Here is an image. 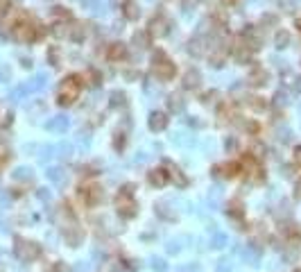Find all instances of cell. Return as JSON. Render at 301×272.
Listing matches in <instances>:
<instances>
[{
  "instance_id": "25",
  "label": "cell",
  "mask_w": 301,
  "mask_h": 272,
  "mask_svg": "<svg viewBox=\"0 0 301 272\" xmlns=\"http://www.w3.org/2000/svg\"><path fill=\"white\" fill-rule=\"evenodd\" d=\"M39 198H41V200H50V193H45V188H41V191H39Z\"/></svg>"
},
{
  "instance_id": "24",
  "label": "cell",
  "mask_w": 301,
  "mask_h": 272,
  "mask_svg": "<svg viewBox=\"0 0 301 272\" xmlns=\"http://www.w3.org/2000/svg\"><path fill=\"white\" fill-rule=\"evenodd\" d=\"M134 9H136L134 5H129V7H127V16H129V18H136V16H139V11H134Z\"/></svg>"
},
{
  "instance_id": "5",
  "label": "cell",
  "mask_w": 301,
  "mask_h": 272,
  "mask_svg": "<svg viewBox=\"0 0 301 272\" xmlns=\"http://www.w3.org/2000/svg\"><path fill=\"white\" fill-rule=\"evenodd\" d=\"M118 211H123V216H134V202H132V195L123 193L118 198Z\"/></svg>"
},
{
  "instance_id": "27",
  "label": "cell",
  "mask_w": 301,
  "mask_h": 272,
  "mask_svg": "<svg viewBox=\"0 0 301 272\" xmlns=\"http://www.w3.org/2000/svg\"><path fill=\"white\" fill-rule=\"evenodd\" d=\"M224 5H233V2H236V0H222Z\"/></svg>"
},
{
  "instance_id": "3",
  "label": "cell",
  "mask_w": 301,
  "mask_h": 272,
  "mask_svg": "<svg viewBox=\"0 0 301 272\" xmlns=\"http://www.w3.org/2000/svg\"><path fill=\"white\" fill-rule=\"evenodd\" d=\"M14 252H16V257H18L20 261L30 263V261H34V259L39 257L41 250H39V245H36V243H32V241H23V238H16Z\"/></svg>"
},
{
  "instance_id": "8",
  "label": "cell",
  "mask_w": 301,
  "mask_h": 272,
  "mask_svg": "<svg viewBox=\"0 0 301 272\" xmlns=\"http://www.w3.org/2000/svg\"><path fill=\"white\" fill-rule=\"evenodd\" d=\"M66 127H68V120H66L64 116H57V118H52L48 123L50 132H66Z\"/></svg>"
},
{
  "instance_id": "20",
  "label": "cell",
  "mask_w": 301,
  "mask_h": 272,
  "mask_svg": "<svg viewBox=\"0 0 301 272\" xmlns=\"http://www.w3.org/2000/svg\"><path fill=\"white\" fill-rule=\"evenodd\" d=\"M91 270V266L89 263H84V261H79L77 266H75V272H89Z\"/></svg>"
},
{
  "instance_id": "17",
  "label": "cell",
  "mask_w": 301,
  "mask_h": 272,
  "mask_svg": "<svg viewBox=\"0 0 301 272\" xmlns=\"http://www.w3.org/2000/svg\"><path fill=\"white\" fill-rule=\"evenodd\" d=\"M152 268L156 272H168V266H165V261H163V259H152Z\"/></svg>"
},
{
  "instance_id": "12",
  "label": "cell",
  "mask_w": 301,
  "mask_h": 272,
  "mask_svg": "<svg viewBox=\"0 0 301 272\" xmlns=\"http://www.w3.org/2000/svg\"><path fill=\"white\" fill-rule=\"evenodd\" d=\"M125 52H127V50H125L123 43H114V45H111V50H109V57H111V59H123Z\"/></svg>"
},
{
  "instance_id": "11",
  "label": "cell",
  "mask_w": 301,
  "mask_h": 272,
  "mask_svg": "<svg viewBox=\"0 0 301 272\" xmlns=\"http://www.w3.org/2000/svg\"><path fill=\"white\" fill-rule=\"evenodd\" d=\"M150 182H152L154 186H163V184L168 182V177H165L163 170H152V173H150Z\"/></svg>"
},
{
  "instance_id": "6",
  "label": "cell",
  "mask_w": 301,
  "mask_h": 272,
  "mask_svg": "<svg viewBox=\"0 0 301 272\" xmlns=\"http://www.w3.org/2000/svg\"><path fill=\"white\" fill-rule=\"evenodd\" d=\"M168 127V118H165V114H158V111H154L152 116H150V129H154V132H161V129Z\"/></svg>"
},
{
  "instance_id": "1",
  "label": "cell",
  "mask_w": 301,
  "mask_h": 272,
  "mask_svg": "<svg viewBox=\"0 0 301 272\" xmlns=\"http://www.w3.org/2000/svg\"><path fill=\"white\" fill-rule=\"evenodd\" d=\"M39 34H41L39 25L32 23V20H16L14 27H11V36L18 43H32L34 39H39Z\"/></svg>"
},
{
  "instance_id": "28",
  "label": "cell",
  "mask_w": 301,
  "mask_h": 272,
  "mask_svg": "<svg viewBox=\"0 0 301 272\" xmlns=\"http://www.w3.org/2000/svg\"><path fill=\"white\" fill-rule=\"evenodd\" d=\"M297 25H299V30H301V20H299V23H297Z\"/></svg>"
},
{
  "instance_id": "26",
  "label": "cell",
  "mask_w": 301,
  "mask_h": 272,
  "mask_svg": "<svg viewBox=\"0 0 301 272\" xmlns=\"http://www.w3.org/2000/svg\"><path fill=\"white\" fill-rule=\"evenodd\" d=\"M7 9V0H0V11Z\"/></svg>"
},
{
  "instance_id": "2",
  "label": "cell",
  "mask_w": 301,
  "mask_h": 272,
  "mask_svg": "<svg viewBox=\"0 0 301 272\" xmlns=\"http://www.w3.org/2000/svg\"><path fill=\"white\" fill-rule=\"evenodd\" d=\"M77 95H79V82H77V77L73 75V77H68V79L61 82L57 98H59V104H70V102L77 100Z\"/></svg>"
},
{
  "instance_id": "10",
  "label": "cell",
  "mask_w": 301,
  "mask_h": 272,
  "mask_svg": "<svg viewBox=\"0 0 301 272\" xmlns=\"http://www.w3.org/2000/svg\"><path fill=\"white\" fill-rule=\"evenodd\" d=\"M258 257H261V250L254 248V245H247V250H245V261L252 263V266H256V263H258Z\"/></svg>"
},
{
  "instance_id": "19",
  "label": "cell",
  "mask_w": 301,
  "mask_h": 272,
  "mask_svg": "<svg viewBox=\"0 0 301 272\" xmlns=\"http://www.w3.org/2000/svg\"><path fill=\"white\" fill-rule=\"evenodd\" d=\"M66 238H68L70 245H77V243L82 241V234H79V232H70V234H66Z\"/></svg>"
},
{
  "instance_id": "9",
  "label": "cell",
  "mask_w": 301,
  "mask_h": 272,
  "mask_svg": "<svg viewBox=\"0 0 301 272\" xmlns=\"http://www.w3.org/2000/svg\"><path fill=\"white\" fill-rule=\"evenodd\" d=\"M165 25H168V20L163 18V16H158V18H154L152 20V32L154 34H165V32H168V27H165Z\"/></svg>"
},
{
  "instance_id": "21",
  "label": "cell",
  "mask_w": 301,
  "mask_h": 272,
  "mask_svg": "<svg viewBox=\"0 0 301 272\" xmlns=\"http://www.w3.org/2000/svg\"><path fill=\"white\" fill-rule=\"evenodd\" d=\"M170 107H172L174 111H181V109H183V104L179 102V98H170Z\"/></svg>"
},
{
  "instance_id": "4",
  "label": "cell",
  "mask_w": 301,
  "mask_h": 272,
  "mask_svg": "<svg viewBox=\"0 0 301 272\" xmlns=\"http://www.w3.org/2000/svg\"><path fill=\"white\" fill-rule=\"evenodd\" d=\"M154 75L161 79H170L174 75V64H170V59L161 52V50L154 54Z\"/></svg>"
},
{
  "instance_id": "14",
  "label": "cell",
  "mask_w": 301,
  "mask_h": 272,
  "mask_svg": "<svg viewBox=\"0 0 301 272\" xmlns=\"http://www.w3.org/2000/svg\"><path fill=\"white\" fill-rule=\"evenodd\" d=\"M199 84V73L197 70H190V73L186 75V86L190 89V86H197Z\"/></svg>"
},
{
  "instance_id": "22",
  "label": "cell",
  "mask_w": 301,
  "mask_h": 272,
  "mask_svg": "<svg viewBox=\"0 0 301 272\" xmlns=\"http://www.w3.org/2000/svg\"><path fill=\"white\" fill-rule=\"evenodd\" d=\"M288 39H290V36H288L286 32H283V34H279V36H277V43H279V48H286V45H283V43H288Z\"/></svg>"
},
{
  "instance_id": "13",
  "label": "cell",
  "mask_w": 301,
  "mask_h": 272,
  "mask_svg": "<svg viewBox=\"0 0 301 272\" xmlns=\"http://www.w3.org/2000/svg\"><path fill=\"white\" fill-rule=\"evenodd\" d=\"M14 179L16 182H32V170L30 168H16Z\"/></svg>"
},
{
  "instance_id": "23",
  "label": "cell",
  "mask_w": 301,
  "mask_h": 272,
  "mask_svg": "<svg viewBox=\"0 0 301 272\" xmlns=\"http://www.w3.org/2000/svg\"><path fill=\"white\" fill-rule=\"evenodd\" d=\"M168 252H170V254L179 252V243H177V241H172V243H170V245H168Z\"/></svg>"
},
{
  "instance_id": "18",
  "label": "cell",
  "mask_w": 301,
  "mask_h": 272,
  "mask_svg": "<svg viewBox=\"0 0 301 272\" xmlns=\"http://www.w3.org/2000/svg\"><path fill=\"white\" fill-rule=\"evenodd\" d=\"M179 272H202V268H199V263H188V266L179 268Z\"/></svg>"
},
{
  "instance_id": "15",
  "label": "cell",
  "mask_w": 301,
  "mask_h": 272,
  "mask_svg": "<svg viewBox=\"0 0 301 272\" xmlns=\"http://www.w3.org/2000/svg\"><path fill=\"white\" fill-rule=\"evenodd\" d=\"M231 261H229V259H220V261H217V268H215V272H231Z\"/></svg>"
},
{
  "instance_id": "16",
  "label": "cell",
  "mask_w": 301,
  "mask_h": 272,
  "mask_svg": "<svg viewBox=\"0 0 301 272\" xmlns=\"http://www.w3.org/2000/svg\"><path fill=\"white\" fill-rule=\"evenodd\" d=\"M224 243H227V238H224V234H215V236L211 238V248H222Z\"/></svg>"
},
{
  "instance_id": "7",
  "label": "cell",
  "mask_w": 301,
  "mask_h": 272,
  "mask_svg": "<svg viewBox=\"0 0 301 272\" xmlns=\"http://www.w3.org/2000/svg\"><path fill=\"white\" fill-rule=\"evenodd\" d=\"M48 179L52 184H57V186H64V184H66V173L61 168H50L48 170Z\"/></svg>"
}]
</instances>
